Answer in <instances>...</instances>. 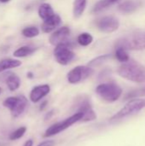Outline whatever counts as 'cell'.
Instances as JSON below:
<instances>
[{"label": "cell", "mask_w": 145, "mask_h": 146, "mask_svg": "<svg viewBox=\"0 0 145 146\" xmlns=\"http://www.w3.org/2000/svg\"><path fill=\"white\" fill-rule=\"evenodd\" d=\"M118 74L132 82L135 83H144L145 82V67L137 61H128L123 62L117 70Z\"/></svg>", "instance_id": "1"}, {"label": "cell", "mask_w": 145, "mask_h": 146, "mask_svg": "<svg viewBox=\"0 0 145 146\" xmlns=\"http://www.w3.org/2000/svg\"><path fill=\"white\" fill-rule=\"evenodd\" d=\"M145 109V98H133L131 99L121 110H119L115 115H114L109 121L115 122L117 121L128 118L132 115L138 114Z\"/></svg>", "instance_id": "2"}, {"label": "cell", "mask_w": 145, "mask_h": 146, "mask_svg": "<svg viewBox=\"0 0 145 146\" xmlns=\"http://www.w3.org/2000/svg\"><path fill=\"white\" fill-rule=\"evenodd\" d=\"M98 97L107 103L116 102L122 94L121 87L115 82L102 83L96 88Z\"/></svg>", "instance_id": "3"}, {"label": "cell", "mask_w": 145, "mask_h": 146, "mask_svg": "<svg viewBox=\"0 0 145 146\" xmlns=\"http://www.w3.org/2000/svg\"><path fill=\"white\" fill-rule=\"evenodd\" d=\"M116 47H122L130 50H145V32L134 33L121 38Z\"/></svg>", "instance_id": "4"}, {"label": "cell", "mask_w": 145, "mask_h": 146, "mask_svg": "<svg viewBox=\"0 0 145 146\" xmlns=\"http://www.w3.org/2000/svg\"><path fill=\"white\" fill-rule=\"evenodd\" d=\"M82 116L83 115L80 112H75L73 115L65 119L64 121H59V122H56V123L51 125L44 132V133L43 135L44 138H50V137L55 136L56 134H59L60 133L69 128L75 123L80 122Z\"/></svg>", "instance_id": "5"}, {"label": "cell", "mask_w": 145, "mask_h": 146, "mask_svg": "<svg viewBox=\"0 0 145 146\" xmlns=\"http://www.w3.org/2000/svg\"><path fill=\"white\" fill-rule=\"evenodd\" d=\"M76 112H80L82 114V119L80 122H89L95 121L97 119V115L92 108L89 98L82 96L76 100Z\"/></svg>", "instance_id": "6"}, {"label": "cell", "mask_w": 145, "mask_h": 146, "mask_svg": "<svg viewBox=\"0 0 145 146\" xmlns=\"http://www.w3.org/2000/svg\"><path fill=\"white\" fill-rule=\"evenodd\" d=\"M71 45L68 41L60 43L56 45L54 55L56 62L61 65H68L74 59V53L71 50Z\"/></svg>", "instance_id": "7"}, {"label": "cell", "mask_w": 145, "mask_h": 146, "mask_svg": "<svg viewBox=\"0 0 145 146\" xmlns=\"http://www.w3.org/2000/svg\"><path fill=\"white\" fill-rule=\"evenodd\" d=\"M93 72L94 71L92 68L89 66H77L68 72L67 79L68 83L72 85H76L91 76Z\"/></svg>", "instance_id": "8"}, {"label": "cell", "mask_w": 145, "mask_h": 146, "mask_svg": "<svg viewBox=\"0 0 145 146\" xmlns=\"http://www.w3.org/2000/svg\"><path fill=\"white\" fill-rule=\"evenodd\" d=\"M96 25L101 32L110 33L118 30L120 27V21L115 16L108 15L100 18L96 22Z\"/></svg>", "instance_id": "9"}, {"label": "cell", "mask_w": 145, "mask_h": 146, "mask_svg": "<svg viewBox=\"0 0 145 146\" xmlns=\"http://www.w3.org/2000/svg\"><path fill=\"white\" fill-rule=\"evenodd\" d=\"M50 92V86L48 84L39 85L37 86H34L32 91L30 92L29 99L31 102L36 104L41 101L44 97H46Z\"/></svg>", "instance_id": "10"}, {"label": "cell", "mask_w": 145, "mask_h": 146, "mask_svg": "<svg viewBox=\"0 0 145 146\" xmlns=\"http://www.w3.org/2000/svg\"><path fill=\"white\" fill-rule=\"evenodd\" d=\"M70 35V29L68 27H62L54 32L50 37V43L52 45H56L60 43L67 41Z\"/></svg>", "instance_id": "11"}, {"label": "cell", "mask_w": 145, "mask_h": 146, "mask_svg": "<svg viewBox=\"0 0 145 146\" xmlns=\"http://www.w3.org/2000/svg\"><path fill=\"white\" fill-rule=\"evenodd\" d=\"M28 106V100L25 96H18V101L15 107L10 110L11 116L13 118L20 117L26 110Z\"/></svg>", "instance_id": "12"}, {"label": "cell", "mask_w": 145, "mask_h": 146, "mask_svg": "<svg viewBox=\"0 0 145 146\" xmlns=\"http://www.w3.org/2000/svg\"><path fill=\"white\" fill-rule=\"evenodd\" d=\"M62 19L60 15L54 14L48 19L44 20L43 24H42V30L45 33H51L53 30H55L60 24H61Z\"/></svg>", "instance_id": "13"}, {"label": "cell", "mask_w": 145, "mask_h": 146, "mask_svg": "<svg viewBox=\"0 0 145 146\" xmlns=\"http://www.w3.org/2000/svg\"><path fill=\"white\" fill-rule=\"evenodd\" d=\"M140 6V3L138 1L136 0H126L123 3H121L118 9L125 14H130L134 12L137 9H138Z\"/></svg>", "instance_id": "14"}, {"label": "cell", "mask_w": 145, "mask_h": 146, "mask_svg": "<svg viewBox=\"0 0 145 146\" xmlns=\"http://www.w3.org/2000/svg\"><path fill=\"white\" fill-rule=\"evenodd\" d=\"M10 92H15L18 90L21 86V79L20 77L13 73H9L7 79L4 81Z\"/></svg>", "instance_id": "15"}, {"label": "cell", "mask_w": 145, "mask_h": 146, "mask_svg": "<svg viewBox=\"0 0 145 146\" xmlns=\"http://www.w3.org/2000/svg\"><path fill=\"white\" fill-rule=\"evenodd\" d=\"M21 65V62L19 60L11 59V58L3 59L0 62V74L6 70L20 67Z\"/></svg>", "instance_id": "16"}, {"label": "cell", "mask_w": 145, "mask_h": 146, "mask_svg": "<svg viewBox=\"0 0 145 146\" xmlns=\"http://www.w3.org/2000/svg\"><path fill=\"white\" fill-rule=\"evenodd\" d=\"M86 4H87V0H74L73 1V13L75 18H79L83 15L86 8Z\"/></svg>", "instance_id": "17"}, {"label": "cell", "mask_w": 145, "mask_h": 146, "mask_svg": "<svg viewBox=\"0 0 145 146\" xmlns=\"http://www.w3.org/2000/svg\"><path fill=\"white\" fill-rule=\"evenodd\" d=\"M54 14L55 13H54V10H53L51 5L47 3H42L38 8V15L43 21L48 19Z\"/></svg>", "instance_id": "18"}, {"label": "cell", "mask_w": 145, "mask_h": 146, "mask_svg": "<svg viewBox=\"0 0 145 146\" xmlns=\"http://www.w3.org/2000/svg\"><path fill=\"white\" fill-rule=\"evenodd\" d=\"M116 2H118V0H100L98 1L95 6L93 7L92 12L93 13H98L103 11V9H107L108 7H109L110 5L115 3Z\"/></svg>", "instance_id": "19"}, {"label": "cell", "mask_w": 145, "mask_h": 146, "mask_svg": "<svg viewBox=\"0 0 145 146\" xmlns=\"http://www.w3.org/2000/svg\"><path fill=\"white\" fill-rule=\"evenodd\" d=\"M34 51H35V48H32L29 46H22V47H20L19 49H17L14 52L13 55L15 57L21 58V57H25L29 55H32Z\"/></svg>", "instance_id": "20"}, {"label": "cell", "mask_w": 145, "mask_h": 146, "mask_svg": "<svg viewBox=\"0 0 145 146\" xmlns=\"http://www.w3.org/2000/svg\"><path fill=\"white\" fill-rule=\"evenodd\" d=\"M77 41L81 46H88L93 41V37L89 33H82L78 36Z\"/></svg>", "instance_id": "21"}, {"label": "cell", "mask_w": 145, "mask_h": 146, "mask_svg": "<svg viewBox=\"0 0 145 146\" xmlns=\"http://www.w3.org/2000/svg\"><path fill=\"white\" fill-rule=\"evenodd\" d=\"M115 57L121 62H128L130 60V57H129V55L126 52V50H125L122 47H116Z\"/></svg>", "instance_id": "22"}, {"label": "cell", "mask_w": 145, "mask_h": 146, "mask_svg": "<svg viewBox=\"0 0 145 146\" xmlns=\"http://www.w3.org/2000/svg\"><path fill=\"white\" fill-rule=\"evenodd\" d=\"M145 96V86H143L141 88L135 89L133 91H131L126 94L125 97V99H133V98H139Z\"/></svg>", "instance_id": "23"}, {"label": "cell", "mask_w": 145, "mask_h": 146, "mask_svg": "<svg viewBox=\"0 0 145 146\" xmlns=\"http://www.w3.org/2000/svg\"><path fill=\"white\" fill-rule=\"evenodd\" d=\"M22 34L26 38H34L39 34V30L36 27H27L22 30Z\"/></svg>", "instance_id": "24"}, {"label": "cell", "mask_w": 145, "mask_h": 146, "mask_svg": "<svg viewBox=\"0 0 145 146\" xmlns=\"http://www.w3.org/2000/svg\"><path fill=\"white\" fill-rule=\"evenodd\" d=\"M110 57H111V55H102V56H99L94 58L93 60H91L88 63V66L91 67V68L99 66V65L103 64L104 62H106L107 60H109Z\"/></svg>", "instance_id": "25"}, {"label": "cell", "mask_w": 145, "mask_h": 146, "mask_svg": "<svg viewBox=\"0 0 145 146\" xmlns=\"http://www.w3.org/2000/svg\"><path fill=\"white\" fill-rule=\"evenodd\" d=\"M26 132V127H20L19 128H17L16 130H15L14 132H12L9 135V139L14 141V140H17L21 139L25 133Z\"/></svg>", "instance_id": "26"}, {"label": "cell", "mask_w": 145, "mask_h": 146, "mask_svg": "<svg viewBox=\"0 0 145 146\" xmlns=\"http://www.w3.org/2000/svg\"><path fill=\"white\" fill-rule=\"evenodd\" d=\"M17 101H18V96L17 97H9L3 102V106L10 111L16 104Z\"/></svg>", "instance_id": "27"}, {"label": "cell", "mask_w": 145, "mask_h": 146, "mask_svg": "<svg viewBox=\"0 0 145 146\" xmlns=\"http://www.w3.org/2000/svg\"><path fill=\"white\" fill-rule=\"evenodd\" d=\"M55 142L53 140H45L42 143H40L38 146H54Z\"/></svg>", "instance_id": "28"}, {"label": "cell", "mask_w": 145, "mask_h": 146, "mask_svg": "<svg viewBox=\"0 0 145 146\" xmlns=\"http://www.w3.org/2000/svg\"><path fill=\"white\" fill-rule=\"evenodd\" d=\"M54 114H55V110H50L49 112H47V113H46V115H45V116H44V120H45V121L50 120V119L54 115Z\"/></svg>", "instance_id": "29"}, {"label": "cell", "mask_w": 145, "mask_h": 146, "mask_svg": "<svg viewBox=\"0 0 145 146\" xmlns=\"http://www.w3.org/2000/svg\"><path fill=\"white\" fill-rule=\"evenodd\" d=\"M47 104H48V101H44V102H42V104H40V106H39V110L40 111H43L45 108H46V106H47Z\"/></svg>", "instance_id": "30"}, {"label": "cell", "mask_w": 145, "mask_h": 146, "mask_svg": "<svg viewBox=\"0 0 145 146\" xmlns=\"http://www.w3.org/2000/svg\"><path fill=\"white\" fill-rule=\"evenodd\" d=\"M33 145V141H32V139H29L28 140H26L25 143H24V145L22 146H32Z\"/></svg>", "instance_id": "31"}, {"label": "cell", "mask_w": 145, "mask_h": 146, "mask_svg": "<svg viewBox=\"0 0 145 146\" xmlns=\"http://www.w3.org/2000/svg\"><path fill=\"white\" fill-rule=\"evenodd\" d=\"M27 78H29V79H32L33 78V74H32V72H28L27 73Z\"/></svg>", "instance_id": "32"}, {"label": "cell", "mask_w": 145, "mask_h": 146, "mask_svg": "<svg viewBox=\"0 0 145 146\" xmlns=\"http://www.w3.org/2000/svg\"><path fill=\"white\" fill-rule=\"evenodd\" d=\"M10 0H0V2L1 3H8V2H9Z\"/></svg>", "instance_id": "33"}, {"label": "cell", "mask_w": 145, "mask_h": 146, "mask_svg": "<svg viewBox=\"0 0 145 146\" xmlns=\"http://www.w3.org/2000/svg\"><path fill=\"white\" fill-rule=\"evenodd\" d=\"M1 93H2V88L0 87V94H1Z\"/></svg>", "instance_id": "34"}]
</instances>
